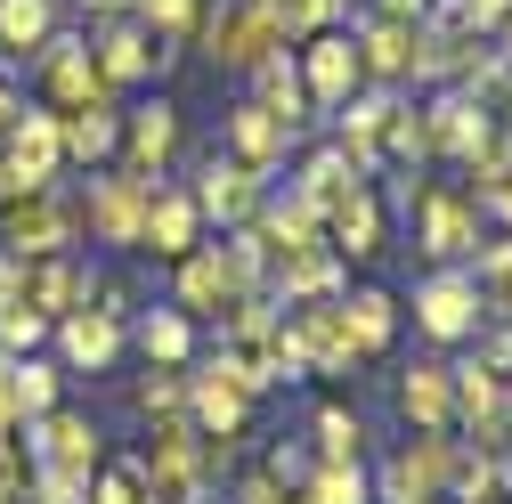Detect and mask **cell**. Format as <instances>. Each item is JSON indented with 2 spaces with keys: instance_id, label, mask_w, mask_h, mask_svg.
<instances>
[{
  "instance_id": "obj_15",
  "label": "cell",
  "mask_w": 512,
  "mask_h": 504,
  "mask_svg": "<svg viewBox=\"0 0 512 504\" xmlns=\"http://www.w3.org/2000/svg\"><path fill=\"white\" fill-rule=\"evenodd\" d=\"M90 57H98V82L114 90V82H139V74H155V66H163L171 49H155L139 17H106V33L90 41Z\"/></svg>"
},
{
  "instance_id": "obj_35",
  "label": "cell",
  "mask_w": 512,
  "mask_h": 504,
  "mask_svg": "<svg viewBox=\"0 0 512 504\" xmlns=\"http://www.w3.org/2000/svg\"><path fill=\"white\" fill-rule=\"evenodd\" d=\"M447 480H456V504H488L496 496V456H456V464H447Z\"/></svg>"
},
{
  "instance_id": "obj_11",
  "label": "cell",
  "mask_w": 512,
  "mask_h": 504,
  "mask_svg": "<svg viewBox=\"0 0 512 504\" xmlns=\"http://www.w3.org/2000/svg\"><path fill=\"white\" fill-rule=\"evenodd\" d=\"M187 196H196V212H204V220H228V228H244L252 212L269 204V187H261V171H244V163L212 155V163L196 171V187H187Z\"/></svg>"
},
{
  "instance_id": "obj_40",
  "label": "cell",
  "mask_w": 512,
  "mask_h": 504,
  "mask_svg": "<svg viewBox=\"0 0 512 504\" xmlns=\"http://www.w3.org/2000/svg\"><path fill=\"white\" fill-rule=\"evenodd\" d=\"M472 204H480L488 220H504V228H512V163H504L496 179H480V187H472Z\"/></svg>"
},
{
  "instance_id": "obj_32",
  "label": "cell",
  "mask_w": 512,
  "mask_h": 504,
  "mask_svg": "<svg viewBox=\"0 0 512 504\" xmlns=\"http://www.w3.org/2000/svg\"><path fill=\"white\" fill-rule=\"evenodd\" d=\"M131 17L155 25L163 41H187V33H196V17H204V0H131Z\"/></svg>"
},
{
  "instance_id": "obj_36",
  "label": "cell",
  "mask_w": 512,
  "mask_h": 504,
  "mask_svg": "<svg viewBox=\"0 0 512 504\" xmlns=\"http://www.w3.org/2000/svg\"><path fill=\"white\" fill-rule=\"evenodd\" d=\"M504 17H512V0H447V25L472 33V41H480V33H496Z\"/></svg>"
},
{
  "instance_id": "obj_7",
  "label": "cell",
  "mask_w": 512,
  "mask_h": 504,
  "mask_svg": "<svg viewBox=\"0 0 512 504\" xmlns=\"http://www.w3.org/2000/svg\"><path fill=\"white\" fill-rule=\"evenodd\" d=\"M415 244L431 252V261H464V252H480V204L456 196V187H423V196H415Z\"/></svg>"
},
{
  "instance_id": "obj_44",
  "label": "cell",
  "mask_w": 512,
  "mask_h": 504,
  "mask_svg": "<svg viewBox=\"0 0 512 504\" xmlns=\"http://www.w3.org/2000/svg\"><path fill=\"white\" fill-rule=\"evenodd\" d=\"M82 9H90V17H122V9H131V0H82Z\"/></svg>"
},
{
  "instance_id": "obj_14",
  "label": "cell",
  "mask_w": 512,
  "mask_h": 504,
  "mask_svg": "<svg viewBox=\"0 0 512 504\" xmlns=\"http://www.w3.org/2000/svg\"><path fill=\"white\" fill-rule=\"evenodd\" d=\"M179 155V106L155 98L139 106L131 122H122V171H139V179H163V163Z\"/></svg>"
},
{
  "instance_id": "obj_20",
  "label": "cell",
  "mask_w": 512,
  "mask_h": 504,
  "mask_svg": "<svg viewBox=\"0 0 512 504\" xmlns=\"http://www.w3.org/2000/svg\"><path fill=\"white\" fill-rule=\"evenodd\" d=\"M334 285H342V252L317 236V244H301V252H277V293H301V301H334Z\"/></svg>"
},
{
  "instance_id": "obj_4",
  "label": "cell",
  "mask_w": 512,
  "mask_h": 504,
  "mask_svg": "<svg viewBox=\"0 0 512 504\" xmlns=\"http://www.w3.org/2000/svg\"><path fill=\"white\" fill-rule=\"evenodd\" d=\"M147 204H155V179H139V171H98V179H90V236L114 244V252H139Z\"/></svg>"
},
{
  "instance_id": "obj_5",
  "label": "cell",
  "mask_w": 512,
  "mask_h": 504,
  "mask_svg": "<svg viewBox=\"0 0 512 504\" xmlns=\"http://www.w3.org/2000/svg\"><path fill=\"white\" fill-rule=\"evenodd\" d=\"M196 41H204L212 66H236V74H252L261 57H277V49H285V33H277L261 9H244V0H220V9L196 25Z\"/></svg>"
},
{
  "instance_id": "obj_8",
  "label": "cell",
  "mask_w": 512,
  "mask_h": 504,
  "mask_svg": "<svg viewBox=\"0 0 512 504\" xmlns=\"http://www.w3.org/2000/svg\"><path fill=\"white\" fill-rule=\"evenodd\" d=\"M285 342L301 350V374H350L366 358L358 334H350V318H342V301H309L301 318L285 326Z\"/></svg>"
},
{
  "instance_id": "obj_6",
  "label": "cell",
  "mask_w": 512,
  "mask_h": 504,
  "mask_svg": "<svg viewBox=\"0 0 512 504\" xmlns=\"http://www.w3.org/2000/svg\"><path fill=\"white\" fill-rule=\"evenodd\" d=\"M33 66H41V90L57 114H82V106H106V82H98V57L82 33H49L33 49Z\"/></svg>"
},
{
  "instance_id": "obj_37",
  "label": "cell",
  "mask_w": 512,
  "mask_h": 504,
  "mask_svg": "<svg viewBox=\"0 0 512 504\" xmlns=\"http://www.w3.org/2000/svg\"><path fill=\"white\" fill-rule=\"evenodd\" d=\"M98 504H147L139 464H114V472H98Z\"/></svg>"
},
{
  "instance_id": "obj_42",
  "label": "cell",
  "mask_w": 512,
  "mask_h": 504,
  "mask_svg": "<svg viewBox=\"0 0 512 504\" xmlns=\"http://www.w3.org/2000/svg\"><path fill=\"white\" fill-rule=\"evenodd\" d=\"M236 504H293V496H285V488L261 472V480H244V496H236Z\"/></svg>"
},
{
  "instance_id": "obj_43",
  "label": "cell",
  "mask_w": 512,
  "mask_h": 504,
  "mask_svg": "<svg viewBox=\"0 0 512 504\" xmlns=\"http://www.w3.org/2000/svg\"><path fill=\"white\" fill-rule=\"evenodd\" d=\"M17 114H25V98H17V82H9V74H0V139L17 131Z\"/></svg>"
},
{
  "instance_id": "obj_16",
  "label": "cell",
  "mask_w": 512,
  "mask_h": 504,
  "mask_svg": "<svg viewBox=\"0 0 512 504\" xmlns=\"http://www.w3.org/2000/svg\"><path fill=\"white\" fill-rule=\"evenodd\" d=\"M285 147H293V139L277 131V114H269L261 98L228 106V163H244V171H261V179H269V171L285 163Z\"/></svg>"
},
{
  "instance_id": "obj_28",
  "label": "cell",
  "mask_w": 512,
  "mask_h": 504,
  "mask_svg": "<svg viewBox=\"0 0 512 504\" xmlns=\"http://www.w3.org/2000/svg\"><path fill=\"white\" fill-rule=\"evenodd\" d=\"M57 25H49V0H0V49H41Z\"/></svg>"
},
{
  "instance_id": "obj_9",
  "label": "cell",
  "mask_w": 512,
  "mask_h": 504,
  "mask_svg": "<svg viewBox=\"0 0 512 504\" xmlns=\"http://www.w3.org/2000/svg\"><path fill=\"white\" fill-rule=\"evenodd\" d=\"M447 464H456L447 431H423L415 448H399L391 464H382V504H431L447 488Z\"/></svg>"
},
{
  "instance_id": "obj_39",
  "label": "cell",
  "mask_w": 512,
  "mask_h": 504,
  "mask_svg": "<svg viewBox=\"0 0 512 504\" xmlns=\"http://www.w3.org/2000/svg\"><path fill=\"white\" fill-rule=\"evenodd\" d=\"M472 98H480V114H488V122H496V131H504V139H512V66H504V74H496V82H480V90H472Z\"/></svg>"
},
{
  "instance_id": "obj_29",
  "label": "cell",
  "mask_w": 512,
  "mask_h": 504,
  "mask_svg": "<svg viewBox=\"0 0 512 504\" xmlns=\"http://www.w3.org/2000/svg\"><path fill=\"white\" fill-rule=\"evenodd\" d=\"M261 220H269V236H261V244H277V252H301V244H317V228H326V220H317L301 196H285V204H261Z\"/></svg>"
},
{
  "instance_id": "obj_31",
  "label": "cell",
  "mask_w": 512,
  "mask_h": 504,
  "mask_svg": "<svg viewBox=\"0 0 512 504\" xmlns=\"http://www.w3.org/2000/svg\"><path fill=\"white\" fill-rule=\"evenodd\" d=\"M334 9H342V0H269V25H277L285 41H309V33L334 25Z\"/></svg>"
},
{
  "instance_id": "obj_2",
  "label": "cell",
  "mask_w": 512,
  "mask_h": 504,
  "mask_svg": "<svg viewBox=\"0 0 512 504\" xmlns=\"http://www.w3.org/2000/svg\"><path fill=\"white\" fill-rule=\"evenodd\" d=\"M57 163H66V131H57L49 106H25L17 131L0 139V204L33 196V187H57Z\"/></svg>"
},
{
  "instance_id": "obj_46",
  "label": "cell",
  "mask_w": 512,
  "mask_h": 504,
  "mask_svg": "<svg viewBox=\"0 0 512 504\" xmlns=\"http://www.w3.org/2000/svg\"><path fill=\"white\" fill-rule=\"evenodd\" d=\"M431 504H439V496H431Z\"/></svg>"
},
{
  "instance_id": "obj_12",
  "label": "cell",
  "mask_w": 512,
  "mask_h": 504,
  "mask_svg": "<svg viewBox=\"0 0 512 504\" xmlns=\"http://www.w3.org/2000/svg\"><path fill=\"white\" fill-rule=\"evenodd\" d=\"M358 82H366V74H358V41H350V33H309V49H301V90H309V106L334 114Z\"/></svg>"
},
{
  "instance_id": "obj_26",
  "label": "cell",
  "mask_w": 512,
  "mask_h": 504,
  "mask_svg": "<svg viewBox=\"0 0 512 504\" xmlns=\"http://www.w3.org/2000/svg\"><path fill=\"white\" fill-rule=\"evenodd\" d=\"M57 131H66V155L74 163H106L114 147H122V122H114V106H82V114H57Z\"/></svg>"
},
{
  "instance_id": "obj_22",
  "label": "cell",
  "mask_w": 512,
  "mask_h": 504,
  "mask_svg": "<svg viewBox=\"0 0 512 504\" xmlns=\"http://www.w3.org/2000/svg\"><path fill=\"white\" fill-rule=\"evenodd\" d=\"M399 407H407V423H423V431H447V423H456V374L423 358V366L407 374V383H399Z\"/></svg>"
},
{
  "instance_id": "obj_19",
  "label": "cell",
  "mask_w": 512,
  "mask_h": 504,
  "mask_svg": "<svg viewBox=\"0 0 512 504\" xmlns=\"http://www.w3.org/2000/svg\"><path fill=\"white\" fill-rule=\"evenodd\" d=\"M252 82H261V106L277 114V131H285V139H301V131H309V90H301V66L277 49V57H261V66H252Z\"/></svg>"
},
{
  "instance_id": "obj_41",
  "label": "cell",
  "mask_w": 512,
  "mask_h": 504,
  "mask_svg": "<svg viewBox=\"0 0 512 504\" xmlns=\"http://www.w3.org/2000/svg\"><path fill=\"white\" fill-rule=\"evenodd\" d=\"M374 17H382V25H423L431 0H374Z\"/></svg>"
},
{
  "instance_id": "obj_30",
  "label": "cell",
  "mask_w": 512,
  "mask_h": 504,
  "mask_svg": "<svg viewBox=\"0 0 512 504\" xmlns=\"http://www.w3.org/2000/svg\"><path fill=\"white\" fill-rule=\"evenodd\" d=\"M139 342H147L155 366H179L187 342H196V334H187V309H147V318H139Z\"/></svg>"
},
{
  "instance_id": "obj_3",
  "label": "cell",
  "mask_w": 512,
  "mask_h": 504,
  "mask_svg": "<svg viewBox=\"0 0 512 504\" xmlns=\"http://www.w3.org/2000/svg\"><path fill=\"white\" fill-rule=\"evenodd\" d=\"M74 228H82V212L57 196V187H33V196L0 204V244H9L17 261H49V252H66Z\"/></svg>"
},
{
  "instance_id": "obj_23",
  "label": "cell",
  "mask_w": 512,
  "mask_h": 504,
  "mask_svg": "<svg viewBox=\"0 0 512 504\" xmlns=\"http://www.w3.org/2000/svg\"><path fill=\"white\" fill-rule=\"evenodd\" d=\"M358 74H374V82H407L415 74V25H366L358 33Z\"/></svg>"
},
{
  "instance_id": "obj_17",
  "label": "cell",
  "mask_w": 512,
  "mask_h": 504,
  "mask_svg": "<svg viewBox=\"0 0 512 504\" xmlns=\"http://www.w3.org/2000/svg\"><path fill=\"white\" fill-rule=\"evenodd\" d=\"M139 244H155L163 261H187V252L204 244V212H196V196L155 179V204H147V236H139Z\"/></svg>"
},
{
  "instance_id": "obj_27",
  "label": "cell",
  "mask_w": 512,
  "mask_h": 504,
  "mask_svg": "<svg viewBox=\"0 0 512 504\" xmlns=\"http://www.w3.org/2000/svg\"><path fill=\"white\" fill-rule=\"evenodd\" d=\"M342 318H350L358 350H382V342H391V326H399V301L366 285V293H350V301H342Z\"/></svg>"
},
{
  "instance_id": "obj_33",
  "label": "cell",
  "mask_w": 512,
  "mask_h": 504,
  "mask_svg": "<svg viewBox=\"0 0 512 504\" xmlns=\"http://www.w3.org/2000/svg\"><path fill=\"white\" fill-rule=\"evenodd\" d=\"M358 439H366V423H358L350 407H326V415H317V448H326V464H358Z\"/></svg>"
},
{
  "instance_id": "obj_10",
  "label": "cell",
  "mask_w": 512,
  "mask_h": 504,
  "mask_svg": "<svg viewBox=\"0 0 512 504\" xmlns=\"http://www.w3.org/2000/svg\"><path fill=\"white\" fill-rule=\"evenodd\" d=\"M480 301H488V293H480V277H456V269H447V277H431V285L415 293V326H423L431 342H464V334L488 318Z\"/></svg>"
},
{
  "instance_id": "obj_1",
  "label": "cell",
  "mask_w": 512,
  "mask_h": 504,
  "mask_svg": "<svg viewBox=\"0 0 512 504\" xmlns=\"http://www.w3.org/2000/svg\"><path fill=\"white\" fill-rule=\"evenodd\" d=\"M244 293H261V236H228V244H196L179 261V309H228Z\"/></svg>"
},
{
  "instance_id": "obj_25",
  "label": "cell",
  "mask_w": 512,
  "mask_h": 504,
  "mask_svg": "<svg viewBox=\"0 0 512 504\" xmlns=\"http://www.w3.org/2000/svg\"><path fill=\"white\" fill-rule=\"evenodd\" d=\"M57 342H66V358H74V366H114L122 326L106 318V309H66V318H57Z\"/></svg>"
},
{
  "instance_id": "obj_21",
  "label": "cell",
  "mask_w": 512,
  "mask_h": 504,
  "mask_svg": "<svg viewBox=\"0 0 512 504\" xmlns=\"http://www.w3.org/2000/svg\"><path fill=\"white\" fill-rule=\"evenodd\" d=\"M82 293H90V277L66 261V252H49V261H25V309H41V318H66Z\"/></svg>"
},
{
  "instance_id": "obj_18",
  "label": "cell",
  "mask_w": 512,
  "mask_h": 504,
  "mask_svg": "<svg viewBox=\"0 0 512 504\" xmlns=\"http://www.w3.org/2000/svg\"><path fill=\"white\" fill-rule=\"evenodd\" d=\"M187 407H196L204 439H220V448H228V439L244 431V391L228 383L220 366H204V374H187Z\"/></svg>"
},
{
  "instance_id": "obj_45",
  "label": "cell",
  "mask_w": 512,
  "mask_h": 504,
  "mask_svg": "<svg viewBox=\"0 0 512 504\" xmlns=\"http://www.w3.org/2000/svg\"><path fill=\"white\" fill-rule=\"evenodd\" d=\"M496 57H504V66H512V17L496 25Z\"/></svg>"
},
{
  "instance_id": "obj_34",
  "label": "cell",
  "mask_w": 512,
  "mask_h": 504,
  "mask_svg": "<svg viewBox=\"0 0 512 504\" xmlns=\"http://www.w3.org/2000/svg\"><path fill=\"white\" fill-rule=\"evenodd\" d=\"M301 504H366V472H358V464H326V472L309 480Z\"/></svg>"
},
{
  "instance_id": "obj_13",
  "label": "cell",
  "mask_w": 512,
  "mask_h": 504,
  "mask_svg": "<svg viewBox=\"0 0 512 504\" xmlns=\"http://www.w3.org/2000/svg\"><path fill=\"white\" fill-rule=\"evenodd\" d=\"M33 472H57V480H82L90 488V472H98V431L82 423V415H41V439H33Z\"/></svg>"
},
{
  "instance_id": "obj_24",
  "label": "cell",
  "mask_w": 512,
  "mask_h": 504,
  "mask_svg": "<svg viewBox=\"0 0 512 504\" xmlns=\"http://www.w3.org/2000/svg\"><path fill=\"white\" fill-rule=\"evenodd\" d=\"M326 236H334V252H350V261L382 252V196H374V187H358L350 204H334V212H326Z\"/></svg>"
},
{
  "instance_id": "obj_38",
  "label": "cell",
  "mask_w": 512,
  "mask_h": 504,
  "mask_svg": "<svg viewBox=\"0 0 512 504\" xmlns=\"http://www.w3.org/2000/svg\"><path fill=\"white\" fill-rule=\"evenodd\" d=\"M139 407H147V415H179V407H187V383H179V374H147V383H139Z\"/></svg>"
}]
</instances>
